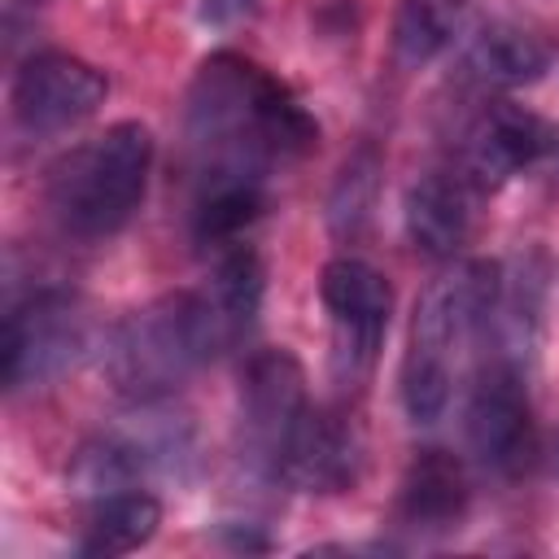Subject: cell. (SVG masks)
<instances>
[{
    "label": "cell",
    "instance_id": "obj_6",
    "mask_svg": "<svg viewBox=\"0 0 559 559\" xmlns=\"http://www.w3.org/2000/svg\"><path fill=\"white\" fill-rule=\"evenodd\" d=\"M319 297L332 319V371L341 384H362L380 358L393 288L362 258H332L319 275Z\"/></svg>",
    "mask_w": 559,
    "mask_h": 559
},
{
    "label": "cell",
    "instance_id": "obj_8",
    "mask_svg": "<svg viewBox=\"0 0 559 559\" xmlns=\"http://www.w3.org/2000/svg\"><path fill=\"white\" fill-rule=\"evenodd\" d=\"M83 341L87 336H83V314H79L74 297H66L57 288L31 293L26 301L9 306V314H4V341H0L4 384L22 389V384L52 380L61 367L74 362Z\"/></svg>",
    "mask_w": 559,
    "mask_h": 559
},
{
    "label": "cell",
    "instance_id": "obj_14",
    "mask_svg": "<svg viewBox=\"0 0 559 559\" xmlns=\"http://www.w3.org/2000/svg\"><path fill=\"white\" fill-rule=\"evenodd\" d=\"M354 463H358V445H354V432L341 424V415L310 411L301 432H297V445H293L284 480H293L301 489L336 493V489H345L354 480Z\"/></svg>",
    "mask_w": 559,
    "mask_h": 559
},
{
    "label": "cell",
    "instance_id": "obj_13",
    "mask_svg": "<svg viewBox=\"0 0 559 559\" xmlns=\"http://www.w3.org/2000/svg\"><path fill=\"white\" fill-rule=\"evenodd\" d=\"M406 236L428 258H454L472 227V201L463 175H424L406 188Z\"/></svg>",
    "mask_w": 559,
    "mask_h": 559
},
{
    "label": "cell",
    "instance_id": "obj_16",
    "mask_svg": "<svg viewBox=\"0 0 559 559\" xmlns=\"http://www.w3.org/2000/svg\"><path fill=\"white\" fill-rule=\"evenodd\" d=\"M157 524H162V502L153 493H144V489H118V493H105L92 507L79 550L92 555V559L131 555V550H140L157 533Z\"/></svg>",
    "mask_w": 559,
    "mask_h": 559
},
{
    "label": "cell",
    "instance_id": "obj_15",
    "mask_svg": "<svg viewBox=\"0 0 559 559\" xmlns=\"http://www.w3.org/2000/svg\"><path fill=\"white\" fill-rule=\"evenodd\" d=\"M262 288L266 284H262L258 253L249 245H236L231 240V249L218 253V262L210 271V284L201 288L205 301H210V310H214V323L223 332V345H236L253 328V319L262 310Z\"/></svg>",
    "mask_w": 559,
    "mask_h": 559
},
{
    "label": "cell",
    "instance_id": "obj_1",
    "mask_svg": "<svg viewBox=\"0 0 559 559\" xmlns=\"http://www.w3.org/2000/svg\"><path fill=\"white\" fill-rule=\"evenodd\" d=\"M319 140L314 118L253 61L214 52L201 61L188 92V148L197 162V192L253 183L262 188L271 162L301 157Z\"/></svg>",
    "mask_w": 559,
    "mask_h": 559
},
{
    "label": "cell",
    "instance_id": "obj_7",
    "mask_svg": "<svg viewBox=\"0 0 559 559\" xmlns=\"http://www.w3.org/2000/svg\"><path fill=\"white\" fill-rule=\"evenodd\" d=\"M109 96V83L96 66L70 57V52H35L13 74V122L26 135H61L79 122H87Z\"/></svg>",
    "mask_w": 559,
    "mask_h": 559
},
{
    "label": "cell",
    "instance_id": "obj_18",
    "mask_svg": "<svg viewBox=\"0 0 559 559\" xmlns=\"http://www.w3.org/2000/svg\"><path fill=\"white\" fill-rule=\"evenodd\" d=\"M371 192H376V157L362 153L358 162H349L336 179V192H332V227L336 231H358L367 223V210H371Z\"/></svg>",
    "mask_w": 559,
    "mask_h": 559
},
{
    "label": "cell",
    "instance_id": "obj_3",
    "mask_svg": "<svg viewBox=\"0 0 559 559\" xmlns=\"http://www.w3.org/2000/svg\"><path fill=\"white\" fill-rule=\"evenodd\" d=\"M502 271L493 262H467L437 275L415 301L406 354H402V406L415 424H437L454 393L459 354L480 319L493 314Z\"/></svg>",
    "mask_w": 559,
    "mask_h": 559
},
{
    "label": "cell",
    "instance_id": "obj_11",
    "mask_svg": "<svg viewBox=\"0 0 559 559\" xmlns=\"http://www.w3.org/2000/svg\"><path fill=\"white\" fill-rule=\"evenodd\" d=\"M467 502H472L467 472L450 450L415 454L397 485V515L419 533L459 528V520L467 515Z\"/></svg>",
    "mask_w": 559,
    "mask_h": 559
},
{
    "label": "cell",
    "instance_id": "obj_5",
    "mask_svg": "<svg viewBox=\"0 0 559 559\" xmlns=\"http://www.w3.org/2000/svg\"><path fill=\"white\" fill-rule=\"evenodd\" d=\"M310 415L306 371L288 349H258L240 371V454L258 476L284 480Z\"/></svg>",
    "mask_w": 559,
    "mask_h": 559
},
{
    "label": "cell",
    "instance_id": "obj_2",
    "mask_svg": "<svg viewBox=\"0 0 559 559\" xmlns=\"http://www.w3.org/2000/svg\"><path fill=\"white\" fill-rule=\"evenodd\" d=\"M223 345L214 310L205 293H166L140 310H131L100 349V371L114 393L131 402H157L175 393L201 362H210Z\"/></svg>",
    "mask_w": 559,
    "mask_h": 559
},
{
    "label": "cell",
    "instance_id": "obj_19",
    "mask_svg": "<svg viewBox=\"0 0 559 559\" xmlns=\"http://www.w3.org/2000/svg\"><path fill=\"white\" fill-rule=\"evenodd\" d=\"M253 4L258 0H201V17L210 26H236V22H245L253 13Z\"/></svg>",
    "mask_w": 559,
    "mask_h": 559
},
{
    "label": "cell",
    "instance_id": "obj_10",
    "mask_svg": "<svg viewBox=\"0 0 559 559\" xmlns=\"http://www.w3.org/2000/svg\"><path fill=\"white\" fill-rule=\"evenodd\" d=\"M550 148H555V135L537 114L520 105H493L480 114V122L463 144V179L480 192L502 188L511 175L528 170Z\"/></svg>",
    "mask_w": 559,
    "mask_h": 559
},
{
    "label": "cell",
    "instance_id": "obj_12",
    "mask_svg": "<svg viewBox=\"0 0 559 559\" xmlns=\"http://www.w3.org/2000/svg\"><path fill=\"white\" fill-rule=\"evenodd\" d=\"M463 79H472L476 87H524L537 83L550 66V48L542 35H533L520 22H485L467 48H463Z\"/></svg>",
    "mask_w": 559,
    "mask_h": 559
},
{
    "label": "cell",
    "instance_id": "obj_4",
    "mask_svg": "<svg viewBox=\"0 0 559 559\" xmlns=\"http://www.w3.org/2000/svg\"><path fill=\"white\" fill-rule=\"evenodd\" d=\"M153 135L144 122H114L52 162L44 197L57 227L74 240H109L144 201Z\"/></svg>",
    "mask_w": 559,
    "mask_h": 559
},
{
    "label": "cell",
    "instance_id": "obj_17",
    "mask_svg": "<svg viewBox=\"0 0 559 559\" xmlns=\"http://www.w3.org/2000/svg\"><path fill=\"white\" fill-rule=\"evenodd\" d=\"M472 0H402L393 13V57L402 70H424L428 61H437L463 17H467Z\"/></svg>",
    "mask_w": 559,
    "mask_h": 559
},
{
    "label": "cell",
    "instance_id": "obj_9",
    "mask_svg": "<svg viewBox=\"0 0 559 559\" xmlns=\"http://www.w3.org/2000/svg\"><path fill=\"white\" fill-rule=\"evenodd\" d=\"M467 441L476 459L498 476H520L533 459V406L511 362L480 371L467 397Z\"/></svg>",
    "mask_w": 559,
    "mask_h": 559
}]
</instances>
